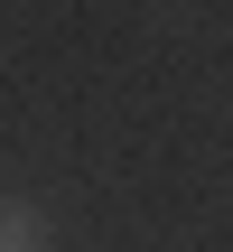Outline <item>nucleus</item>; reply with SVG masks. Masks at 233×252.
Returning a JSON list of instances; mask_svg holds the SVG:
<instances>
[{
	"instance_id": "nucleus-1",
	"label": "nucleus",
	"mask_w": 233,
	"mask_h": 252,
	"mask_svg": "<svg viewBox=\"0 0 233 252\" xmlns=\"http://www.w3.org/2000/svg\"><path fill=\"white\" fill-rule=\"evenodd\" d=\"M0 252H56V224L37 196H0Z\"/></svg>"
}]
</instances>
